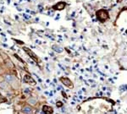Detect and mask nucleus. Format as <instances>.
I'll return each mask as SVG.
<instances>
[{
	"mask_svg": "<svg viewBox=\"0 0 127 114\" xmlns=\"http://www.w3.org/2000/svg\"><path fill=\"white\" fill-rule=\"evenodd\" d=\"M66 3H64V2H59V3H57L55 6H53V9L54 10H61L64 9V7H65Z\"/></svg>",
	"mask_w": 127,
	"mask_h": 114,
	"instance_id": "obj_2",
	"label": "nucleus"
},
{
	"mask_svg": "<svg viewBox=\"0 0 127 114\" xmlns=\"http://www.w3.org/2000/svg\"><path fill=\"white\" fill-rule=\"evenodd\" d=\"M53 49L55 51V52H63V51H64L63 47H59V46H58V45H54V46H53Z\"/></svg>",
	"mask_w": 127,
	"mask_h": 114,
	"instance_id": "obj_6",
	"label": "nucleus"
},
{
	"mask_svg": "<svg viewBox=\"0 0 127 114\" xmlns=\"http://www.w3.org/2000/svg\"><path fill=\"white\" fill-rule=\"evenodd\" d=\"M32 112V109L30 106H24L23 109H22V113H31Z\"/></svg>",
	"mask_w": 127,
	"mask_h": 114,
	"instance_id": "obj_5",
	"label": "nucleus"
},
{
	"mask_svg": "<svg viewBox=\"0 0 127 114\" xmlns=\"http://www.w3.org/2000/svg\"><path fill=\"white\" fill-rule=\"evenodd\" d=\"M4 80L8 84H11L14 82V77L13 76V75H10V74H6V75H4Z\"/></svg>",
	"mask_w": 127,
	"mask_h": 114,
	"instance_id": "obj_3",
	"label": "nucleus"
},
{
	"mask_svg": "<svg viewBox=\"0 0 127 114\" xmlns=\"http://www.w3.org/2000/svg\"><path fill=\"white\" fill-rule=\"evenodd\" d=\"M27 102L30 105H32V106H34V105H36V100L35 98H33V97H31V98H29L28 100H27Z\"/></svg>",
	"mask_w": 127,
	"mask_h": 114,
	"instance_id": "obj_8",
	"label": "nucleus"
},
{
	"mask_svg": "<svg viewBox=\"0 0 127 114\" xmlns=\"http://www.w3.org/2000/svg\"><path fill=\"white\" fill-rule=\"evenodd\" d=\"M97 16L101 22H104L108 19V13L106 10H99L97 13Z\"/></svg>",
	"mask_w": 127,
	"mask_h": 114,
	"instance_id": "obj_1",
	"label": "nucleus"
},
{
	"mask_svg": "<svg viewBox=\"0 0 127 114\" xmlns=\"http://www.w3.org/2000/svg\"><path fill=\"white\" fill-rule=\"evenodd\" d=\"M0 87H1L2 89H3V90L8 89V83H7L6 81L2 82V83H0Z\"/></svg>",
	"mask_w": 127,
	"mask_h": 114,
	"instance_id": "obj_9",
	"label": "nucleus"
},
{
	"mask_svg": "<svg viewBox=\"0 0 127 114\" xmlns=\"http://www.w3.org/2000/svg\"><path fill=\"white\" fill-rule=\"evenodd\" d=\"M25 52H29V53H30V54H31L30 56H31V57H32L33 58H35V59H36V55H35V53H34V54H33V53H32V52H31V51L27 50L26 48H25Z\"/></svg>",
	"mask_w": 127,
	"mask_h": 114,
	"instance_id": "obj_10",
	"label": "nucleus"
},
{
	"mask_svg": "<svg viewBox=\"0 0 127 114\" xmlns=\"http://www.w3.org/2000/svg\"><path fill=\"white\" fill-rule=\"evenodd\" d=\"M42 111H43L44 113H53V109L50 107V106H43V107H42Z\"/></svg>",
	"mask_w": 127,
	"mask_h": 114,
	"instance_id": "obj_4",
	"label": "nucleus"
},
{
	"mask_svg": "<svg viewBox=\"0 0 127 114\" xmlns=\"http://www.w3.org/2000/svg\"><path fill=\"white\" fill-rule=\"evenodd\" d=\"M61 80L63 81V83L65 84V85H68V86H69V85H71V82H70V80H69V79H67V78H62L61 79Z\"/></svg>",
	"mask_w": 127,
	"mask_h": 114,
	"instance_id": "obj_7",
	"label": "nucleus"
}]
</instances>
